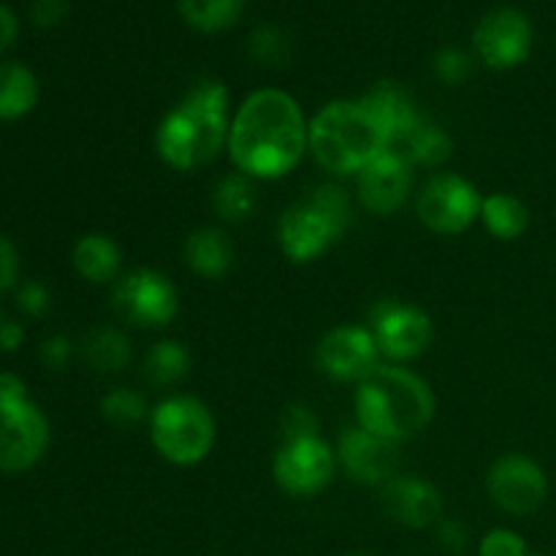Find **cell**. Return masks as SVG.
Instances as JSON below:
<instances>
[{
  "label": "cell",
  "instance_id": "obj_31",
  "mask_svg": "<svg viewBox=\"0 0 556 556\" xmlns=\"http://www.w3.org/2000/svg\"><path fill=\"white\" fill-rule=\"evenodd\" d=\"M434 74H438V79L445 81V85H462V81L470 79L472 58L467 52H462V49H443V52H438V58H434Z\"/></svg>",
  "mask_w": 556,
  "mask_h": 556
},
{
  "label": "cell",
  "instance_id": "obj_41",
  "mask_svg": "<svg viewBox=\"0 0 556 556\" xmlns=\"http://www.w3.org/2000/svg\"><path fill=\"white\" fill-rule=\"evenodd\" d=\"M348 556H372V554H367V552H353V554H348Z\"/></svg>",
  "mask_w": 556,
  "mask_h": 556
},
{
  "label": "cell",
  "instance_id": "obj_17",
  "mask_svg": "<svg viewBox=\"0 0 556 556\" xmlns=\"http://www.w3.org/2000/svg\"><path fill=\"white\" fill-rule=\"evenodd\" d=\"M383 508L396 525L424 530L438 525L443 516V494L418 476H396L383 486Z\"/></svg>",
  "mask_w": 556,
  "mask_h": 556
},
{
  "label": "cell",
  "instance_id": "obj_27",
  "mask_svg": "<svg viewBox=\"0 0 556 556\" xmlns=\"http://www.w3.org/2000/svg\"><path fill=\"white\" fill-rule=\"evenodd\" d=\"M244 0H179V14L201 33H220L242 16Z\"/></svg>",
  "mask_w": 556,
  "mask_h": 556
},
{
  "label": "cell",
  "instance_id": "obj_26",
  "mask_svg": "<svg viewBox=\"0 0 556 556\" xmlns=\"http://www.w3.org/2000/svg\"><path fill=\"white\" fill-rule=\"evenodd\" d=\"M190 372V351L177 340H161L144 358V375L152 386H177Z\"/></svg>",
  "mask_w": 556,
  "mask_h": 556
},
{
  "label": "cell",
  "instance_id": "obj_19",
  "mask_svg": "<svg viewBox=\"0 0 556 556\" xmlns=\"http://www.w3.org/2000/svg\"><path fill=\"white\" fill-rule=\"evenodd\" d=\"M185 264L206 280L226 277L233 266V244L226 231L215 226L199 228L185 239Z\"/></svg>",
  "mask_w": 556,
  "mask_h": 556
},
{
  "label": "cell",
  "instance_id": "obj_22",
  "mask_svg": "<svg viewBox=\"0 0 556 556\" xmlns=\"http://www.w3.org/2000/svg\"><path fill=\"white\" fill-rule=\"evenodd\" d=\"M38 103V79L27 65L0 63V119H20Z\"/></svg>",
  "mask_w": 556,
  "mask_h": 556
},
{
  "label": "cell",
  "instance_id": "obj_4",
  "mask_svg": "<svg viewBox=\"0 0 556 556\" xmlns=\"http://www.w3.org/2000/svg\"><path fill=\"white\" fill-rule=\"evenodd\" d=\"M309 150L331 174H358L386 150V136L362 101H331L309 119Z\"/></svg>",
  "mask_w": 556,
  "mask_h": 556
},
{
  "label": "cell",
  "instance_id": "obj_37",
  "mask_svg": "<svg viewBox=\"0 0 556 556\" xmlns=\"http://www.w3.org/2000/svg\"><path fill=\"white\" fill-rule=\"evenodd\" d=\"M65 0H36L33 3V22L38 27H58L65 20Z\"/></svg>",
  "mask_w": 556,
  "mask_h": 556
},
{
  "label": "cell",
  "instance_id": "obj_15",
  "mask_svg": "<svg viewBox=\"0 0 556 556\" xmlns=\"http://www.w3.org/2000/svg\"><path fill=\"white\" fill-rule=\"evenodd\" d=\"M337 462L345 467L353 481L386 486L400 472V448L364 427H351L337 440Z\"/></svg>",
  "mask_w": 556,
  "mask_h": 556
},
{
  "label": "cell",
  "instance_id": "obj_5",
  "mask_svg": "<svg viewBox=\"0 0 556 556\" xmlns=\"http://www.w3.org/2000/svg\"><path fill=\"white\" fill-rule=\"evenodd\" d=\"M351 223V201L337 185H320L282 215L277 237L282 253L296 264L320 258Z\"/></svg>",
  "mask_w": 556,
  "mask_h": 556
},
{
  "label": "cell",
  "instance_id": "obj_23",
  "mask_svg": "<svg viewBox=\"0 0 556 556\" xmlns=\"http://www.w3.org/2000/svg\"><path fill=\"white\" fill-rule=\"evenodd\" d=\"M394 152H400L407 163H418V166H443L451 155H454V141L445 134L440 125L427 123L421 119L418 128L410 136L400 141L396 147H391Z\"/></svg>",
  "mask_w": 556,
  "mask_h": 556
},
{
  "label": "cell",
  "instance_id": "obj_34",
  "mask_svg": "<svg viewBox=\"0 0 556 556\" xmlns=\"http://www.w3.org/2000/svg\"><path fill=\"white\" fill-rule=\"evenodd\" d=\"M38 356H41V362L47 364L52 372H60V369L68 367L71 356H74V345H71V340L65 334H54L49 337V340H43Z\"/></svg>",
  "mask_w": 556,
  "mask_h": 556
},
{
  "label": "cell",
  "instance_id": "obj_2",
  "mask_svg": "<svg viewBox=\"0 0 556 556\" xmlns=\"http://www.w3.org/2000/svg\"><path fill=\"white\" fill-rule=\"evenodd\" d=\"M231 119L226 85L204 81L161 119L155 134L157 155L179 172L206 166L223 147H228Z\"/></svg>",
  "mask_w": 556,
  "mask_h": 556
},
{
  "label": "cell",
  "instance_id": "obj_35",
  "mask_svg": "<svg viewBox=\"0 0 556 556\" xmlns=\"http://www.w3.org/2000/svg\"><path fill=\"white\" fill-rule=\"evenodd\" d=\"M25 402H27L25 383H22V380L11 372L0 375V416L9 410H14V407L25 405Z\"/></svg>",
  "mask_w": 556,
  "mask_h": 556
},
{
  "label": "cell",
  "instance_id": "obj_32",
  "mask_svg": "<svg viewBox=\"0 0 556 556\" xmlns=\"http://www.w3.org/2000/svg\"><path fill=\"white\" fill-rule=\"evenodd\" d=\"M481 556H527V543L514 530H492L483 535Z\"/></svg>",
  "mask_w": 556,
  "mask_h": 556
},
{
  "label": "cell",
  "instance_id": "obj_1",
  "mask_svg": "<svg viewBox=\"0 0 556 556\" xmlns=\"http://www.w3.org/2000/svg\"><path fill=\"white\" fill-rule=\"evenodd\" d=\"M309 147V123L296 98L282 90H255L233 114L228 152L237 168L255 179L286 177Z\"/></svg>",
  "mask_w": 556,
  "mask_h": 556
},
{
  "label": "cell",
  "instance_id": "obj_24",
  "mask_svg": "<svg viewBox=\"0 0 556 556\" xmlns=\"http://www.w3.org/2000/svg\"><path fill=\"white\" fill-rule=\"evenodd\" d=\"M481 220L492 237L510 242V239H519L527 231V226H530V212H527L525 201H519L516 195L494 193L489 199H483Z\"/></svg>",
  "mask_w": 556,
  "mask_h": 556
},
{
  "label": "cell",
  "instance_id": "obj_25",
  "mask_svg": "<svg viewBox=\"0 0 556 556\" xmlns=\"http://www.w3.org/2000/svg\"><path fill=\"white\" fill-rule=\"evenodd\" d=\"M212 206L226 223H242L255 210V188L248 174H226L212 190Z\"/></svg>",
  "mask_w": 556,
  "mask_h": 556
},
{
  "label": "cell",
  "instance_id": "obj_11",
  "mask_svg": "<svg viewBox=\"0 0 556 556\" xmlns=\"http://www.w3.org/2000/svg\"><path fill=\"white\" fill-rule=\"evenodd\" d=\"M337 470V451L320 438L286 443L275 454L271 472L282 492L293 497H313L324 492Z\"/></svg>",
  "mask_w": 556,
  "mask_h": 556
},
{
  "label": "cell",
  "instance_id": "obj_6",
  "mask_svg": "<svg viewBox=\"0 0 556 556\" xmlns=\"http://www.w3.org/2000/svg\"><path fill=\"white\" fill-rule=\"evenodd\" d=\"M150 438L172 465H199L215 445V418L195 396H172L152 410Z\"/></svg>",
  "mask_w": 556,
  "mask_h": 556
},
{
  "label": "cell",
  "instance_id": "obj_33",
  "mask_svg": "<svg viewBox=\"0 0 556 556\" xmlns=\"http://www.w3.org/2000/svg\"><path fill=\"white\" fill-rule=\"evenodd\" d=\"M16 302H20L22 313H27L30 318H41V315H47L49 307H52V293H49V288L43 286V282L30 280L20 288Z\"/></svg>",
  "mask_w": 556,
  "mask_h": 556
},
{
  "label": "cell",
  "instance_id": "obj_30",
  "mask_svg": "<svg viewBox=\"0 0 556 556\" xmlns=\"http://www.w3.org/2000/svg\"><path fill=\"white\" fill-rule=\"evenodd\" d=\"M280 432L286 443H296V440H313L318 438V416L309 407L293 405L282 413Z\"/></svg>",
  "mask_w": 556,
  "mask_h": 556
},
{
  "label": "cell",
  "instance_id": "obj_12",
  "mask_svg": "<svg viewBox=\"0 0 556 556\" xmlns=\"http://www.w3.org/2000/svg\"><path fill=\"white\" fill-rule=\"evenodd\" d=\"M318 367L331 380L362 383L380 367V351L372 331L364 326H337L318 342Z\"/></svg>",
  "mask_w": 556,
  "mask_h": 556
},
{
  "label": "cell",
  "instance_id": "obj_43",
  "mask_svg": "<svg viewBox=\"0 0 556 556\" xmlns=\"http://www.w3.org/2000/svg\"><path fill=\"white\" fill-rule=\"evenodd\" d=\"M0 324H3V315H0Z\"/></svg>",
  "mask_w": 556,
  "mask_h": 556
},
{
  "label": "cell",
  "instance_id": "obj_8",
  "mask_svg": "<svg viewBox=\"0 0 556 556\" xmlns=\"http://www.w3.org/2000/svg\"><path fill=\"white\" fill-rule=\"evenodd\" d=\"M483 199L459 174H438L418 195V217L434 233H462L481 217Z\"/></svg>",
  "mask_w": 556,
  "mask_h": 556
},
{
  "label": "cell",
  "instance_id": "obj_38",
  "mask_svg": "<svg viewBox=\"0 0 556 556\" xmlns=\"http://www.w3.org/2000/svg\"><path fill=\"white\" fill-rule=\"evenodd\" d=\"M16 33H20V22H16V14L9 9V5L0 3V54L9 52L16 41Z\"/></svg>",
  "mask_w": 556,
  "mask_h": 556
},
{
  "label": "cell",
  "instance_id": "obj_36",
  "mask_svg": "<svg viewBox=\"0 0 556 556\" xmlns=\"http://www.w3.org/2000/svg\"><path fill=\"white\" fill-rule=\"evenodd\" d=\"M20 277V255L9 237L0 233V291H9Z\"/></svg>",
  "mask_w": 556,
  "mask_h": 556
},
{
  "label": "cell",
  "instance_id": "obj_9",
  "mask_svg": "<svg viewBox=\"0 0 556 556\" xmlns=\"http://www.w3.org/2000/svg\"><path fill=\"white\" fill-rule=\"evenodd\" d=\"M486 492L497 508L514 516H532L548 497V478L535 459L505 454L489 467Z\"/></svg>",
  "mask_w": 556,
  "mask_h": 556
},
{
  "label": "cell",
  "instance_id": "obj_3",
  "mask_svg": "<svg viewBox=\"0 0 556 556\" xmlns=\"http://www.w3.org/2000/svg\"><path fill=\"white\" fill-rule=\"evenodd\" d=\"M356 418L367 432L400 443L429 427L434 394L416 372L386 364L358 383Z\"/></svg>",
  "mask_w": 556,
  "mask_h": 556
},
{
  "label": "cell",
  "instance_id": "obj_39",
  "mask_svg": "<svg viewBox=\"0 0 556 556\" xmlns=\"http://www.w3.org/2000/svg\"><path fill=\"white\" fill-rule=\"evenodd\" d=\"M440 543L448 548H454V552H459V548H465L467 543V530L462 521H443L440 525Z\"/></svg>",
  "mask_w": 556,
  "mask_h": 556
},
{
  "label": "cell",
  "instance_id": "obj_40",
  "mask_svg": "<svg viewBox=\"0 0 556 556\" xmlns=\"http://www.w3.org/2000/svg\"><path fill=\"white\" fill-rule=\"evenodd\" d=\"M22 342H25V329L20 324H14V320H3L0 324V351L14 353L20 351Z\"/></svg>",
  "mask_w": 556,
  "mask_h": 556
},
{
  "label": "cell",
  "instance_id": "obj_20",
  "mask_svg": "<svg viewBox=\"0 0 556 556\" xmlns=\"http://www.w3.org/2000/svg\"><path fill=\"white\" fill-rule=\"evenodd\" d=\"M119 266H123V253L106 233H85L74 244V269L87 282L103 286V282L117 280Z\"/></svg>",
  "mask_w": 556,
  "mask_h": 556
},
{
  "label": "cell",
  "instance_id": "obj_29",
  "mask_svg": "<svg viewBox=\"0 0 556 556\" xmlns=\"http://www.w3.org/2000/svg\"><path fill=\"white\" fill-rule=\"evenodd\" d=\"M250 58L261 65H286L291 58V41L280 27H261L250 38Z\"/></svg>",
  "mask_w": 556,
  "mask_h": 556
},
{
  "label": "cell",
  "instance_id": "obj_10",
  "mask_svg": "<svg viewBox=\"0 0 556 556\" xmlns=\"http://www.w3.org/2000/svg\"><path fill=\"white\" fill-rule=\"evenodd\" d=\"M369 320H372L369 331L378 342L380 356H389L391 362H410L432 345V320L413 304L383 299L372 307Z\"/></svg>",
  "mask_w": 556,
  "mask_h": 556
},
{
  "label": "cell",
  "instance_id": "obj_18",
  "mask_svg": "<svg viewBox=\"0 0 556 556\" xmlns=\"http://www.w3.org/2000/svg\"><path fill=\"white\" fill-rule=\"evenodd\" d=\"M364 109L372 114V119L378 123V128L386 136V150L400 144L405 136H410L413 130L421 123V114H418L416 103H413L410 92L405 87H400L396 81H380L375 85L367 96L362 98Z\"/></svg>",
  "mask_w": 556,
  "mask_h": 556
},
{
  "label": "cell",
  "instance_id": "obj_28",
  "mask_svg": "<svg viewBox=\"0 0 556 556\" xmlns=\"http://www.w3.org/2000/svg\"><path fill=\"white\" fill-rule=\"evenodd\" d=\"M101 416L106 418L112 427L117 429H134L144 421L150 413H147V400L144 394L134 389H112L101 400Z\"/></svg>",
  "mask_w": 556,
  "mask_h": 556
},
{
  "label": "cell",
  "instance_id": "obj_42",
  "mask_svg": "<svg viewBox=\"0 0 556 556\" xmlns=\"http://www.w3.org/2000/svg\"><path fill=\"white\" fill-rule=\"evenodd\" d=\"M527 556H541V554H527Z\"/></svg>",
  "mask_w": 556,
  "mask_h": 556
},
{
  "label": "cell",
  "instance_id": "obj_14",
  "mask_svg": "<svg viewBox=\"0 0 556 556\" xmlns=\"http://www.w3.org/2000/svg\"><path fill=\"white\" fill-rule=\"evenodd\" d=\"M49 448V421L41 407L25 405L0 416V470L25 472L43 459Z\"/></svg>",
  "mask_w": 556,
  "mask_h": 556
},
{
  "label": "cell",
  "instance_id": "obj_13",
  "mask_svg": "<svg viewBox=\"0 0 556 556\" xmlns=\"http://www.w3.org/2000/svg\"><path fill=\"white\" fill-rule=\"evenodd\" d=\"M472 43L489 68H516L532 52V25L521 11L497 9L478 22Z\"/></svg>",
  "mask_w": 556,
  "mask_h": 556
},
{
  "label": "cell",
  "instance_id": "obj_21",
  "mask_svg": "<svg viewBox=\"0 0 556 556\" xmlns=\"http://www.w3.org/2000/svg\"><path fill=\"white\" fill-rule=\"evenodd\" d=\"M81 356L96 372L117 375L128 367L130 362V342L128 337L112 326H96L81 340Z\"/></svg>",
  "mask_w": 556,
  "mask_h": 556
},
{
  "label": "cell",
  "instance_id": "obj_7",
  "mask_svg": "<svg viewBox=\"0 0 556 556\" xmlns=\"http://www.w3.org/2000/svg\"><path fill=\"white\" fill-rule=\"evenodd\" d=\"M112 307L119 320L136 329H161L177 315L179 296L168 277L155 269H136L119 277L112 293Z\"/></svg>",
  "mask_w": 556,
  "mask_h": 556
},
{
  "label": "cell",
  "instance_id": "obj_16",
  "mask_svg": "<svg viewBox=\"0 0 556 556\" xmlns=\"http://www.w3.org/2000/svg\"><path fill=\"white\" fill-rule=\"evenodd\" d=\"M410 163L394 150H383L358 172V201L372 215H391L410 195Z\"/></svg>",
  "mask_w": 556,
  "mask_h": 556
}]
</instances>
